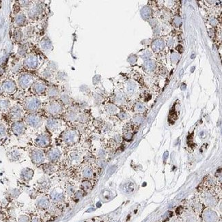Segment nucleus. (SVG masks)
Instances as JSON below:
<instances>
[{
    "label": "nucleus",
    "mask_w": 222,
    "mask_h": 222,
    "mask_svg": "<svg viewBox=\"0 0 222 222\" xmlns=\"http://www.w3.org/2000/svg\"><path fill=\"white\" fill-rule=\"evenodd\" d=\"M94 174V169L90 165L84 166L81 169L80 175L81 177L83 178V180H91L93 178Z\"/></svg>",
    "instance_id": "obj_21"
},
{
    "label": "nucleus",
    "mask_w": 222,
    "mask_h": 222,
    "mask_svg": "<svg viewBox=\"0 0 222 222\" xmlns=\"http://www.w3.org/2000/svg\"><path fill=\"white\" fill-rule=\"evenodd\" d=\"M135 109L138 112L142 113L143 112V110H144V107H143V106L142 105V104L138 103V104H137V105L135 107Z\"/></svg>",
    "instance_id": "obj_44"
},
{
    "label": "nucleus",
    "mask_w": 222,
    "mask_h": 222,
    "mask_svg": "<svg viewBox=\"0 0 222 222\" xmlns=\"http://www.w3.org/2000/svg\"><path fill=\"white\" fill-rule=\"evenodd\" d=\"M29 157L34 165H39L44 164L46 159V155L42 149L35 148L29 152Z\"/></svg>",
    "instance_id": "obj_12"
},
{
    "label": "nucleus",
    "mask_w": 222,
    "mask_h": 222,
    "mask_svg": "<svg viewBox=\"0 0 222 222\" xmlns=\"http://www.w3.org/2000/svg\"><path fill=\"white\" fill-rule=\"evenodd\" d=\"M134 120H135V122L137 124H139V123L141 122V121H142V117H140L139 116H136V117H135Z\"/></svg>",
    "instance_id": "obj_46"
},
{
    "label": "nucleus",
    "mask_w": 222,
    "mask_h": 222,
    "mask_svg": "<svg viewBox=\"0 0 222 222\" xmlns=\"http://www.w3.org/2000/svg\"><path fill=\"white\" fill-rule=\"evenodd\" d=\"M38 48L42 54H49L53 49V43L47 36L42 37L38 42Z\"/></svg>",
    "instance_id": "obj_13"
},
{
    "label": "nucleus",
    "mask_w": 222,
    "mask_h": 222,
    "mask_svg": "<svg viewBox=\"0 0 222 222\" xmlns=\"http://www.w3.org/2000/svg\"><path fill=\"white\" fill-rule=\"evenodd\" d=\"M24 122L26 126H28L34 129H38L45 125V120L43 117L37 113H29L24 116Z\"/></svg>",
    "instance_id": "obj_7"
},
{
    "label": "nucleus",
    "mask_w": 222,
    "mask_h": 222,
    "mask_svg": "<svg viewBox=\"0 0 222 222\" xmlns=\"http://www.w3.org/2000/svg\"><path fill=\"white\" fill-rule=\"evenodd\" d=\"M4 70H5V69L4 68L2 67V66L0 67V75H2L3 73H4Z\"/></svg>",
    "instance_id": "obj_48"
},
{
    "label": "nucleus",
    "mask_w": 222,
    "mask_h": 222,
    "mask_svg": "<svg viewBox=\"0 0 222 222\" xmlns=\"http://www.w3.org/2000/svg\"><path fill=\"white\" fill-rule=\"evenodd\" d=\"M66 192L69 195H73L75 192V188L74 186L71 184H68L66 186Z\"/></svg>",
    "instance_id": "obj_41"
},
{
    "label": "nucleus",
    "mask_w": 222,
    "mask_h": 222,
    "mask_svg": "<svg viewBox=\"0 0 222 222\" xmlns=\"http://www.w3.org/2000/svg\"><path fill=\"white\" fill-rule=\"evenodd\" d=\"M14 38L17 42H21L23 38V34L21 29H15L14 32Z\"/></svg>",
    "instance_id": "obj_34"
},
{
    "label": "nucleus",
    "mask_w": 222,
    "mask_h": 222,
    "mask_svg": "<svg viewBox=\"0 0 222 222\" xmlns=\"http://www.w3.org/2000/svg\"><path fill=\"white\" fill-rule=\"evenodd\" d=\"M47 81L42 80L41 79H38L32 85L30 88L31 92L33 94V95L42 96H45V92L48 86Z\"/></svg>",
    "instance_id": "obj_11"
},
{
    "label": "nucleus",
    "mask_w": 222,
    "mask_h": 222,
    "mask_svg": "<svg viewBox=\"0 0 222 222\" xmlns=\"http://www.w3.org/2000/svg\"><path fill=\"white\" fill-rule=\"evenodd\" d=\"M81 188L84 191H87L92 188V183L90 180H83L81 182Z\"/></svg>",
    "instance_id": "obj_37"
},
{
    "label": "nucleus",
    "mask_w": 222,
    "mask_h": 222,
    "mask_svg": "<svg viewBox=\"0 0 222 222\" xmlns=\"http://www.w3.org/2000/svg\"><path fill=\"white\" fill-rule=\"evenodd\" d=\"M7 128L4 124L0 123V139H3L7 136Z\"/></svg>",
    "instance_id": "obj_38"
},
{
    "label": "nucleus",
    "mask_w": 222,
    "mask_h": 222,
    "mask_svg": "<svg viewBox=\"0 0 222 222\" xmlns=\"http://www.w3.org/2000/svg\"><path fill=\"white\" fill-rule=\"evenodd\" d=\"M24 116L23 109L19 105H15L9 109L8 117L13 122L20 121Z\"/></svg>",
    "instance_id": "obj_16"
},
{
    "label": "nucleus",
    "mask_w": 222,
    "mask_h": 222,
    "mask_svg": "<svg viewBox=\"0 0 222 222\" xmlns=\"http://www.w3.org/2000/svg\"><path fill=\"white\" fill-rule=\"evenodd\" d=\"M168 152H165V153L164 155V161H166V159H168Z\"/></svg>",
    "instance_id": "obj_49"
},
{
    "label": "nucleus",
    "mask_w": 222,
    "mask_h": 222,
    "mask_svg": "<svg viewBox=\"0 0 222 222\" xmlns=\"http://www.w3.org/2000/svg\"><path fill=\"white\" fill-rule=\"evenodd\" d=\"M61 90L58 85L53 83H48V86L45 92V96L47 100L58 99L61 94Z\"/></svg>",
    "instance_id": "obj_15"
},
{
    "label": "nucleus",
    "mask_w": 222,
    "mask_h": 222,
    "mask_svg": "<svg viewBox=\"0 0 222 222\" xmlns=\"http://www.w3.org/2000/svg\"><path fill=\"white\" fill-rule=\"evenodd\" d=\"M34 170L29 168H25L21 169L20 172V177L24 182L30 181L34 176Z\"/></svg>",
    "instance_id": "obj_23"
},
{
    "label": "nucleus",
    "mask_w": 222,
    "mask_h": 222,
    "mask_svg": "<svg viewBox=\"0 0 222 222\" xmlns=\"http://www.w3.org/2000/svg\"><path fill=\"white\" fill-rule=\"evenodd\" d=\"M45 126L49 133H53L61 129L63 126V122L61 119H59L58 117H49L45 120Z\"/></svg>",
    "instance_id": "obj_10"
},
{
    "label": "nucleus",
    "mask_w": 222,
    "mask_h": 222,
    "mask_svg": "<svg viewBox=\"0 0 222 222\" xmlns=\"http://www.w3.org/2000/svg\"><path fill=\"white\" fill-rule=\"evenodd\" d=\"M105 109L107 112L109 113L110 115H115V114H118L120 113L119 108L116 105L112 103H109L105 106Z\"/></svg>",
    "instance_id": "obj_31"
},
{
    "label": "nucleus",
    "mask_w": 222,
    "mask_h": 222,
    "mask_svg": "<svg viewBox=\"0 0 222 222\" xmlns=\"http://www.w3.org/2000/svg\"><path fill=\"white\" fill-rule=\"evenodd\" d=\"M4 222H11V221H4Z\"/></svg>",
    "instance_id": "obj_50"
},
{
    "label": "nucleus",
    "mask_w": 222,
    "mask_h": 222,
    "mask_svg": "<svg viewBox=\"0 0 222 222\" xmlns=\"http://www.w3.org/2000/svg\"><path fill=\"white\" fill-rule=\"evenodd\" d=\"M82 196H83V191L79 190V191L75 192L74 198L75 199H77V200H79V199L81 198Z\"/></svg>",
    "instance_id": "obj_43"
},
{
    "label": "nucleus",
    "mask_w": 222,
    "mask_h": 222,
    "mask_svg": "<svg viewBox=\"0 0 222 222\" xmlns=\"http://www.w3.org/2000/svg\"><path fill=\"white\" fill-rule=\"evenodd\" d=\"M30 218L27 215H19L17 219L18 222H30Z\"/></svg>",
    "instance_id": "obj_40"
},
{
    "label": "nucleus",
    "mask_w": 222,
    "mask_h": 222,
    "mask_svg": "<svg viewBox=\"0 0 222 222\" xmlns=\"http://www.w3.org/2000/svg\"><path fill=\"white\" fill-rule=\"evenodd\" d=\"M205 201L207 203V204L210 205V206H213L216 204V200H215V197L213 195H211L210 194H208L206 195Z\"/></svg>",
    "instance_id": "obj_36"
},
{
    "label": "nucleus",
    "mask_w": 222,
    "mask_h": 222,
    "mask_svg": "<svg viewBox=\"0 0 222 222\" xmlns=\"http://www.w3.org/2000/svg\"><path fill=\"white\" fill-rule=\"evenodd\" d=\"M217 216L214 211L211 210H207L204 213V220L206 222H215Z\"/></svg>",
    "instance_id": "obj_26"
},
{
    "label": "nucleus",
    "mask_w": 222,
    "mask_h": 222,
    "mask_svg": "<svg viewBox=\"0 0 222 222\" xmlns=\"http://www.w3.org/2000/svg\"><path fill=\"white\" fill-rule=\"evenodd\" d=\"M58 100H60L64 106L67 105H70L72 101L71 98L68 94H67L66 93H62V92H61L60 96L58 98Z\"/></svg>",
    "instance_id": "obj_32"
},
{
    "label": "nucleus",
    "mask_w": 222,
    "mask_h": 222,
    "mask_svg": "<svg viewBox=\"0 0 222 222\" xmlns=\"http://www.w3.org/2000/svg\"><path fill=\"white\" fill-rule=\"evenodd\" d=\"M45 155H46V159H47L49 162L55 164L60 159L62 156V151L57 146L51 147L49 149H48L47 152L45 153Z\"/></svg>",
    "instance_id": "obj_14"
},
{
    "label": "nucleus",
    "mask_w": 222,
    "mask_h": 222,
    "mask_svg": "<svg viewBox=\"0 0 222 222\" xmlns=\"http://www.w3.org/2000/svg\"><path fill=\"white\" fill-rule=\"evenodd\" d=\"M50 198L51 201L54 203H59L64 200V195L62 193H60L56 191H53L50 194Z\"/></svg>",
    "instance_id": "obj_25"
},
{
    "label": "nucleus",
    "mask_w": 222,
    "mask_h": 222,
    "mask_svg": "<svg viewBox=\"0 0 222 222\" xmlns=\"http://www.w3.org/2000/svg\"><path fill=\"white\" fill-rule=\"evenodd\" d=\"M28 47L27 45H22L18 49V54L19 56H26L28 53Z\"/></svg>",
    "instance_id": "obj_35"
},
{
    "label": "nucleus",
    "mask_w": 222,
    "mask_h": 222,
    "mask_svg": "<svg viewBox=\"0 0 222 222\" xmlns=\"http://www.w3.org/2000/svg\"><path fill=\"white\" fill-rule=\"evenodd\" d=\"M30 222H41L40 219L37 217H34L30 220Z\"/></svg>",
    "instance_id": "obj_47"
},
{
    "label": "nucleus",
    "mask_w": 222,
    "mask_h": 222,
    "mask_svg": "<svg viewBox=\"0 0 222 222\" xmlns=\"http://www.w3.org/2000/svg\"><path fill=\"white\" fill-rule=\"evenodd\" d=\"M45 62V61L42 59V55L30 53L25 56L23 64L28 70L33 71L38 70Z\"/></svg>",
    "instance_id": "obj_2"
},
{
    "label": "nucleus",
    "mask_w": 222,
    "mask_h": 222,
    "mask_svg": "<svg viewBox=\"0 0 222 222\" xmlns=\"http://www.w3.org/2000/svg\"><path fill=\"white\" fill-rule=\"evenodd\" d=\"M132 136H133V134L132 133L130 132H126L125 135H124V138H125V139L126 140H130V139L132 138Z\"/></svg>",
    "instance_id": "obj_45"
},
{
    "label": "nucleus",
    "mask_w": 222,
    "mask_h": 222,
    "mask_svg": "<svg viewBox=\"0 0 222 222\" xmlns=\"http://www.w3.org/2000/svg\"><path fill=\"white\" fill-rule=\"evenodd\" d=\"M27 21V17L24 13H18L15 16V23L17 27H21L23 26Z\"/></svg>",
    "instance_id": "obj_24"
},
{
    "label": "nucleus",
    "mask_w": 222,
    "mask_h": 222,
    "mask_svg": "<svg viewBox=\"0 0 222 222\" xmlns=\"http://www.w3.org/2000/svg\"><path fill=\"white\" fill-rule=\"evenodd\" d=\"M42 96H38L33 94L27 96L23 100V108L29 113H37L43 106Z\"/></svg>",
    "instance_id": "obj_4"
},
{
    "label": "nucleus",
    "mask_w": 222,
    "mask_h": 222,
    "mask_svg": "<svg viewBox=\"0 0 222 222\" xmlns=\"http://www.w3.org/2000/svg\"><path fill=\"white\" fill-rule=\"evenodd\" d=\"M125 190H126V192H131L135 189V185L133 182H128L126 185H125Z\"/></svg>",
    "instance_id": "obj_39"
},
{
    "label": "nucleus",
    "mask_w": 222,
    "mask_h": 222,
    "mask_svg": "<svg viewBox=\"0 0 222 222\" xmlns=\"http://www.w3.org/2000/svg\"><path fill=\"white\" fill-rule=\"evenodd\" d=\"M23 32V31H22ZM23 36L28 38H32L36 34V28L34 25H28L25 28L24 32H23Z\"/></svg>",
    "instance_id": "obj_29"
},
{
    "label": "nucleus",
    "mask_w": 222,
    "mask_h": 222,
    "mask_svg": "<svg viewBox=\"0 0 222 222\" xmlns=\"http://www.w3.org/2000/svg\"><path fill=\"white\" fill-rule=\"evenodd\" d=\"M12 131L15 135L20 136L24 134L26 130V125L23 121H17L14 122L11 126Z\"/></svg>",
    "instance_id": "obj_18"
},
{
    "label": "nucleus",
    "mask_w": 222,
    "mask_h": 222,
    "mask_svg": "<svg viewBox=\"0 0 222 222\" xmlns=\"http://www.w3.org/2000/svg\"><path fill=\"white\" fill-rule=\"evenodd\" d=\"M43 109L50 117H56L64 113V105L58 99L48 100L44 104Z\"/></svg>",
    "instance_id": "obj_3"
},
{
    "label": "nucleus",
    "mask_w": 222,
    "mask_h": 222,
    "mask_svg": "<svg viewBox=\"0 0 222 222\" xmlns=\"http://www.w3.org/2000/svg\"><path fill=\"white\" fill-rule=\"evenodd\" d=\"M10 194H11V195L12 198H17L21 194V191L18 189H12L10 191Z\"/></svg>",
    "instance_id": "obj_42"
},
{
    "label": "nucleus",
    "mask_w": 222,
    "mask_h": 222,
    "mask_svg": "<svg viewBox=\"0 0 222 222\" xmlns=\"http://www.w3.org/2000/svg\"><path fill=\"white\" fill-rule=\"evenodd\" d=\"M51 135L49 133L42 132L36 135L34 139L35 146L38 148L43 149L49 147L51 144Z\"/></svg>",
    "instance_id": "obj_9"
},
{
    "label": "nucleus",
    "mask_w": 222,
    "mask_h": 222,
    "mask_svg": "<svg viewBox=\"0 0 222 222\" xmlns=\"http://www.w3.org/2000/svg\"><path fill=\"white\" fill-rule=\"evenodd\" d=\"M83 160V155L81 152L77 151L70 152L68 155L67 162L71 166H78L81 164Z\"/></svg>",
    "instance_id": "obj_17"
},
{
    "label": "nucleus",
    "mask_w": 222,
    "mask_h": 222,
    "mask_svg": "<svg viewBox=\"0 0 222 222\" xmlns=\"http://www.w3.org/2000/svg\"><path fill=\"white\" fill-rule=\"evenodd\" d=\"M55 165L54 164L49 162L48 164H42V170L47 175L52 174L55 172Z\"/></svg>",
    "instance_id": "obj_30"
},
{
    "label": "nucleus",
    "mask_w": 222,
    "mask_h": 222,
    "mask_svg": "<svg viewBox=\"0 0 222 222\" xmlns=\"http://www.w3.org/2000/svg\"><path fill=\"white\" fill-rule=\"evenodd\" d=\"M57 64L53 61H45L41 68L37 70L40 79L47 81L49 83L53 82L55 73L58 71Z\"/></svg>",
    "instance_id": "obj_1"
},
{
    "label": "nucleus",
    "mask_w": 222,
    "mask_h": 222,
    "mask_svg": "<svg viewBox=\"0 0 222 222\" xmlns=\"http://www.w3.org/2000/svg\"><path fill=\"white\" fill-rule=\"evenodd\" d=\"M1 88L3 92L8 94H12L15 92L16 89H17V84L14 81L7 79L3 81Z\"/></svg>",
    "instance_id": "obj_19"
},
{
    "label": "nucleus",
    "mask_w": 222,
    "mask_h": 222,
    "mask_svg": "<svg viewBox=\"0 0 222 222\" xmlns=\"http://www.w3.org/2000/svg\"><path fill=\"white\" fill-rule=\"evenodd\" d=\"M28 16L32 20L40 21L43 19V16L46 11V4L42 2H35V4H32L28 8Z\"/></svg>",
    "instance_id": "obj_6"
},
{
    "label": "nucleus",
    "mask_w": 222,
    "mask_h": 222,
    "mask_svg": "<svg viewBox=\"0 0 222 222\" xmlns=\"http://www.w3.org/2000/svg\"><path fill=\"white\" fill-rule=\"evenodd\" d=\"M11 104L10 100L6 99H0V111H7L11 108Z\"/></svg>",
    "instance_id": "obj_33"
},
{
    "label": "nucleus",
    "mask_w": 222,
    "mask_h": 222,
    "mask_svg": "<svg viewBox=\"0 0 222 222\" xmlns=\"http://www.w3.org/2000/svg\"><path fill=\"white\" fill-rule=\"evenodd\" d=\"M38 187L41 190H47L50 187V181L47 177H42L38 181Z\"/></svg>",
    "instance_id": "obj_27"
},
{
    "label": "nucleus",
    "mask_w": 222,
    "mask_h": 222,
    "mask_svg": "<svg viewBox=\"0 0 222 222\" xmlns=\"http://www.w3.org/2000/svg\"><path fill=\"white\" fill-rule=\"evenodd\" d=\"M80 135L78 130L68 129L63 130L60 135V139L64 145L71 146L79 141Z\"/></svg>",
    "instance_id": "obj_5"
},
{
    "label": "nucleus",
    "mask_w": 222,
    "mask_h": 222,
    "mask_svg": "<svg viewBox=\"0 0 222 222\" xmlns=\"http://www.w3.org/2000/svg\"><path fill=\"white\" fill-rule=\"evenodd\" d=\"M39 79L40 78L36 75L31 73H21L18 77V85L22 89H28Z\"/></svg>",
    "instance_id": "obj_8"
},
{
    "label": "nucleus",
    "mask_w": 222,
    "mask_h": 222,
    "mask_svg": "<svg viewBox=\"0 0 222 222\" xmlns=\"http://www.w3.org/2000/svg\"><path fill=\"white\" fill-rule=\"evenodd\" d=\"M8 158L11 161L16 162L20 159L21 153L17 150H13L8 153Z\"/></svg>",
    "instance_id": "obj_28"
},
{
    "label": "nucleus",
    "mask_w": 222,
    "mask_h": 222,
    "mask_svg": "<svg viewBox=\"0 0 222 222\" xmlns=\"http://www.w3.org/2000/svg\"><path fill=\"white\" fill-rule=\"evenodd\" d=\"M36 207L42 210H47L49 209L50 207V200L46 196H41L38 198L36 202Z\"/></svg>",
    "instance_id": "obj_22"
},
{
    "label": "nucleus",
    "mask_w": 222,
    "mask_h": 222,
    "mask_svg": "<svg viewBox=\"0 0 222 222\" xmlns=\"http://www.w3.org/2000/svg\"><path fill=\"white\" fill-rule=\"evenodd\" d=\"M80 113L79 109L77 107H70L66 112V118L70 122L78 121Z\"/></svg>",
    "instance_id": "obj_20"
}]
</instances>
